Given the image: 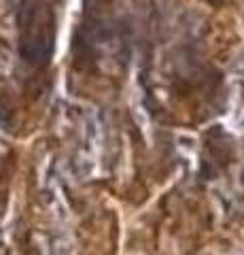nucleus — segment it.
Here are the masks:
<instances>
[{
	"mask_svg": "<svg viewBox=\"0 0 244 255\" xmlns=\"http://www.w3.org/2000/svg\"><path fill=\"white\" fill-rule=\"evenodd\" d=\"M19 53L28 64L43 66L53 51V17L41 0H21Z\"/></svg>",
	"mask_w": 244,
	"mask_h": 255,
	"instance_id": "1",
	"label": "nucleus"
}]
</instances>
